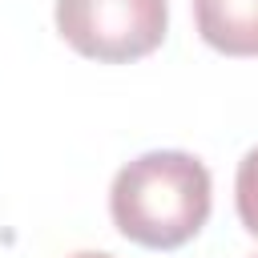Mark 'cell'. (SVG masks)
<instances>
[{"mask_svg": "<svg viewBox=\"0 0 258 258\" xmlns=\"http://www.w3.org/2000/svg\"><path fill=\"white\" fill-rule=\"evenodd\" d=\"M113 226L145 250H177L210 218V169L181 149H153L117 169Z\"/></svg>", "mask_w": 258, "mask_h": 258, "instance_id": "obj_1", "label": "cell"}, {"mask_svg": "<svg viewBox=\"0 0 258 258\" xmlns=\"http://www.w3.org/2000/svg\"><path fill=\"white\" fill-rule=\"evenodd\" d=\"M60 36L89 60L125 64L149 56L169 28L165 0H56Z\"/></svg>", "mask_w": 258, "mask_h": 258, "instance_id": "obj_2", "label": "cell"}, {"mask_svg": "<svg viewBox=\"0 0 258 258\" xmlns=\"http://www.w3.org/2000/svg\"><path fill=\"white\" fill-rule=\"evenodd\" d=\"M198 32L226 56H258V0H194Z\"/></svg>", "mask_w": 258, "mask_h": 258, "instance_id": "obj_3", "label": "cell"}, {"mask_svg": "<svg viewBox=\"0 0 258 258\" xmlns=\"http://www.w3.org/2000/svg\"><path fill=\"white\" fill-rule=\"evenodd\" d=\"M234 198H238V218H242V226L258 238V145H254V149L242 157V165H238Z\"/></svg>", "mask_w": 258, "mask_h": 258, "instance_id": "obj_4", "label": "cell"}, {"mask_svg": "<svg viewBox=\"0 0 258 258\" xmlns=\"http://www.w3.org/2000/svg\"><path fill=\"white\" fill-rule=\"evenodd\" d=\"M73 258H113V254H101V250H81V254H73Z\"/></svg>", "mask_w": 258, "mask_h": 258, "instance_id": "obj_5", "label": "cell"}, {"mask_svg": "<svg viewBox=\"0 0 258 258\" xmlns=\"http://www.w3.org/2000/svg\"><path fill=\"white\" fill-rule=\"evenodd\" d=\"M254 258H258V254H254Z\"/></svg>", "mask_w": 258, "mask_h": 258, "instance_id": "obj_6", "label": "cell"}]
</instances>
